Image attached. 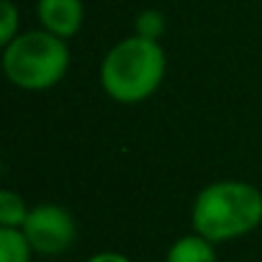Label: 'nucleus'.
I'll list each match as a JSON object with an SVG mask.
<instances>
[{"label":"nucleus","mask_w":262,"mask_h":262,"mask_svg":"<svg viewBox=\"0 0 262 262\" xmlns=\"http://www.w3.org/2000/svg\"><path fill=\"white\" fill-rule=\"evenodd\" d=\"M88 262H128V259L118 252H100V254H93Z\"/></svg>","instance_id":"9b49d317"},{"label":"nucleus","mask_w":262,"mask_h":262,"mask_svg":"<svg viewBox=\"0 0 262 262\" xmlns=\"http://www.w3.org/2000/svg\"><path fill=\"white\" fill-rule=\"evenodd\" d=\"M70 67V49L64 39L49 31L18 34L3 52V70L8 80L24 90L54 88Z\"/></svg>","instance_id":"7ed1b4c3"},{"label":"nucleus","mask_w":262,"mask_h":262,"mask_svg":"<svg viewBox=\"0 0 262 262\" xmlns=\"http://www.w3.org/2000/svg\"><path fill=\"white\" fill-rule=\"evenodd\" d=\"M18 36V8L13 0H3L0 3V44L8 47Z\"/></svg>","instance_id":"1a4fd4ad"},{"label":"nucleus","mask_w":262,"mask_h":262,"mask_svg":"<svg viewBox=\"0 0 262 262\" xmlns=\"http://www.w3.org/2000/svg\"><path fill=\"white\" fill-rule=\"evenodd\" d=\"M24 234L36 252L59 254V252L70 249V244L75 242V221L62 206L41 203L29 211Z\"/></svg>","instance_id":"20e7f679"},{"label":"nucleus","mask_w":262,"mask_h":262,"mask_svg":"<svg viewBox=\"0 0 262 262\" xmlns=\"http://www.w3.org/2000/svg\"><path fill=\"white\" fill-rule=\"evenodd\" d=\"M262 221V193L242 180L206 185L193 203V229L208 242L249 234Z\"/></svg>","instance_id":"f257e3e1"},{"label":"nucleus","mask_w":262,"mask_h":262,"mask_svg":"<svg viewBox=\"0 0 262 262\" xmlns=\"http://www.w3.org/2000/svg\"><path fill=\"white\" fill-rule=\"evenodd\" d=\"M165 31V16L157 13V11H144L137 16V36H144V39H152L157 41Z\"/></svg>","instance_id":"9d476101"},{"label":"nucleus","mask_w":262,"mask_h":262,"mask_svg":"<svg viewBox=\"0 0 262 262\" xmlns=\"http://www.w3.org/2000/svg\"><path fill=\"white\" fill-rule=\"evenodd\" d=\"M36 16H39L44 31H49L59 39H70L80 31L85 8H82V0H39Z\"/></svg>","instance_id":"39448f33"},{"label":"nucleus","mask_w":262,"mask_h":262,"mask_svg":"<svg viewBox=\"0 0 262 262\" xmlns=\"http://www.w3.org/2000/svg\"><path fill=\"white\" fill-rule=\"evenodd\" d=\"M165 77V52L157 41L128 36L118 41L100 67L103 90L118 103H139L149 98Z\"/></svg>","instance_id":"f03ea898"},{"label":"nucleus","mask_w":262,"mask_h":262,"mask_svg":"<svg viewBox=\"0 0 262 262\" xmlns=\"http://www.w3.org/2000/svg\"><path fill=\"white\" fill-rule=\"evenodd\" d=\"M26 219H29V208L18 193L13 190L0 193V224L8 229H24Z\"/></svg>","instance_id":"6e6552de"},{"label":"nucleus","mask_w":262,"mask_h":262,"mask_svg":"<svg viewBox=\"0 0 262 262\" xmlns=\"http://www.w3.org/2000/svg\"><path fill=\"white\" fill-rule=\"evenodd\" d=\"M31 249L24 229L0 226V262H31Z\"/></svg>","instance_id":"0eeeda50"},{"label":"nucleus","mask_w":262,"mask_h":262,"mask_svg":"<svg viewBox=\"0 0 262 262\" xmlns=\"http://www.w3.org/2000/svg\"><path fill=\"white\" fill-rule=\"evenodd\" d=\"M213 242H208L201 234H190V236H180L170 252H167V262H216V252L211 247Z\"/></svg>","instance_id":"423d86ee"}]
</instances>
